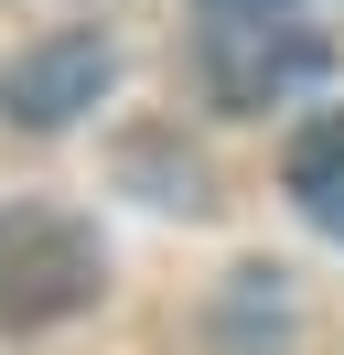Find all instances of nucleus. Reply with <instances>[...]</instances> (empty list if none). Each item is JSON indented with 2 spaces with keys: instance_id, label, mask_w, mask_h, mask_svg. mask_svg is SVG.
<instances>
[{
  "instance_id": "3",
  "label": "nucleus",
  "mask_w": 344,
  "mask_h": 355,
  "mask_svg": "<svg viewBox=\"0 0 344 355\" xmlns=\"http://www.w3.org/2000/svg\"><path fill=\"white\" fill-rule=\"evenodd\" d=\"M108 76H119V54H108L97 33H43V44L11 54V76H0V119H11V130H64V119H86L108 97Z\"/></svg>"
},
{
  "instance_id": "5",
  "label": "nucleus",
  "mask_w": 344,
  "mask_h": 355,
  "mask_svg": "<svg viewBox=\"0 0 344 355\" xmlns=\"http://www.w3.org/2000/svg\"><path fill=\"white\" fill-rule=\"evenodd\" d=\"M215 22H269V11H301V0H205Z\"/></svg>"
},
{
  "instance_id": "4",
  "label": "nucleus",
  "mask_w": 344,
  "mask_h": 355,
  "mask_svg": "<svg viewBox=\"0 0 344 355\" xmlns=\"http://www.w3.org/2000/svg\"><path fill=\"white\" fill-rule=\"evenodd\" d=\"M280 183H291V205L322 226V237H344V108H334V119H312V130L291 140Z\"/></svg>"
},
{
  "instance_id": "2",
  "label": "nucleus",
  "mask_w": 344,
  "mask_h": 355,
  "mask_svg": "<svg viewBox=\"0 0 344 355\" xmlns=\"http://www.w3.org/2000/svg\"><path fill=\"white\" fill-rule=\"evenodd\" d=\"M322 76H334V44L312 22H291V11H269V22H205V97L215 108H280V97L322 87Z\"/></svg>"
},
{
  "instance_id": "1",
  "label": "nucleus",
  "mask_w": 344,
  "mask_h": 355,
  "mask_svg": "<svg viewBox=\"0 0 344 355\" xmlns=\"http://www.w3.org/2000/svg\"><path fill=\"white\" fill-rule=\"evenodd\" d=\"M97 280H108L97 226L54 216V205H11L0 216V334H43L64 312H86Z\"/></svg>"
}]
</instances>
